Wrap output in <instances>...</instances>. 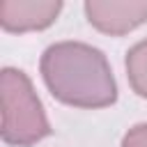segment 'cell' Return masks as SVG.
I'll return each instance as SVG.
<instances>
[{
    "label": "cell",
    "mask_w": 147,
    "mask_h": 147,
    "mask_svg": "<svg viewBox=\"0 0 147 147\" xmlns=\"http://www.w3.org/2000/svg\"><path fill=\"white\" fill-rule=\"evenodd\" d=\"M41 74L48 90L78 108H103L117 99V85L106 55L80 41H60L46 48Z\"/></svg>",
    "instance_id": "1"
},
{
    "label": "cell",
    "mask_w": 147,
    "mask_h": 147,
    "mask_svg": "<svg viewBox=\"0 0 147 147\" xmlns=\"http://www.w3.org/2000/svg\"><path fill=\"white\" fill-rule=\"evenodd\" d=\"M122 147H147V124H136L122 140Z\"/></svg>",
    "instance_id": "6"
},
{
    "label": "cell",
    "mask_w": 147,
    "mask_h": 147,
    "mask_svg": "<svg viewBox=\"0 0 147 147\" xmlns=\"http://www.w3.org/2000/svg\"><path fill=\"white\" fill-rule=\"evenodd\" d=\"M126 71H129L131 87L140 96H147V39L136 44L129 51V55H126Z\"/></svg>",
    "instance_id": "5"
},
{
    "label": "cell",
    "mask_w": 147,
    "mask_h": 147,
    "mask_svg": "<svg viewBox=\"0 0 147 147\" xmlns=\"http://www.w3.org/2000/svg\"><path fill=\"white\" fill-rule=\"evenodd\" d=\"M62 2L53 0H2L0 2V23L5 30L25 32L48 28L60 14Z\"/></svg>",
    "instance_id": "4"
},
{
    "label": "cell",
    "mask_w": 147,
    "mask_h": 147,
    "mask_svg": "<svg viewBox=\"0 0 147 147\" xmlns=\"http://www.w3.org/2000/svg\"><path fill=\"white\" fill-rule=\"evenodd\" d=\"M85 14L94 28L108 34H124L147 21V2H85Z\"/></svg>",
    "instance_id": "3"
},
{
    "label": "cell",
    "mask_w": 147,
    "mask_h": 147,
    "mask_svg": "<svg viewBox=\"0 0 147 147\" xmlns=\"http://www.w3.org/2000/svg\"><path fill=\"white\" fill-rule=\"evenodd\" d=\"M0 108L2 138L11 145H34L51 133V124L34 94L30 78L18 69H2L0 74Z\"/></svg>",
    "instance_id": "2"
}]
</instances>
